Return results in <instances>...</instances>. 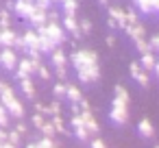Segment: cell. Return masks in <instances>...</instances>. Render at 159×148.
<instances>
[{"label": "cell", "mask_w": 159, "mask_h": 148, "mask_svg": "<svg viewBox=\"0 0 159 148\" xmlns=\"http://www.w3.org/2000/svg\"><path fill=\"white\" fill-rule=\"evenodd\" d=\"M98 2H100V5H109V0H98Z\"/></svg>", "instance_id": "681fc988"}, {"label": "cell", "mask_w": 159, "mask_h": 148, "mask_svg": "<svg viewBox=\"0 0 159 148\" xmlns=\"http://www.w3.org/2000/svg\"><path fill=\"white\" fill-rule=\"evenodd\" d=\"M107 16L118 22V29L124 31V26H126V11H124V9H120V7H109V9H107Z\"/></svg>", "instance_id": "5bb4252c"}, {"label": "cell", "mask_w": 159, "mask_h": 148, "mask_svg": "<svg viewBox=\"0 0 159 148\" xmlns=\"http://www.w3.org/2000/svg\"><path fill=\"white\" fill-rule=\"evenodd\" d=\"M26 148H37V146H35V144H29V146H26Z\"/></svg>", "instance_id": "f907efd6"}, {"label": "cell", "mask_w": 159, "mask_h": 148, "mask_svg": "<svg viewBox=\"0 0 159 148\" xmlns=\"http://www.w3.org/2000/svg\"><path fill=\"white\" fill-rule=\"evenodd\" d=\"M133 44H135V48H137V52H139V55L150 52V44H148V39H137V42H133Z\"/></svg>", "instance_id": "83f0119b"}, {"label": "cell", "mask_w": 159, "mask_h": 148, "mask_svg": "<svg viewBox=\"0 0 159 148\" xmlns=\"http://www.w3.org/2000/svg\"><path fill=\"white\" fill-rule=\"evenodd\" d=\"M18 55L13 48H0V65L5 70H16L18 68Z\"/></svg>", "instance_id": "3957f363"}, {"label": "cell", "mask_w": 159, "mask_h": 148, "mask_svg": "<svg viewBox=\"0 0 159 148\" xmlns=\"http://www.w3.org/2000/svg\"><path fill=\"white\" fill-rule=\"evenodd\" d=\"M39 131H42V135H44V137H48V139H52V137L57 135V131H55V126L50 124V120H48V122H46V124H44V126H42Z\"/></svg>", "instance_id": "f1b7e54d"}, {"label": "cell", "mask_w": 159, "mask_h": 148, "mask_svg": "<svg viewBox=\"0 0 159 148\" xmlns=\"http://www.w3.org/2000/svg\"><path fill=\"white\" fill-rule=\"evenodd\" d=\"M16 131H18V133H20V135H24V133H26V126H24V124H22V122H20V124H18V126H16Z\"/></svg>", "instance_id": "ee69618b"}, {"label": "cell", "mask_w": 159, "mask_h": 148, "mask_svg": "<svg viewBox=\"0 0 159 148\" xmlns=\"http://www.w3.org/2000/svg\"><path fill=\"white\" fill-rule=\"evenodd\" d=\"M7 135H9L7 131H2V128H0V144H5V141H7Z\"/></svg>", "instance_id": "f6af8a7d"}, {"label": "cell", "mask_w": 159, "mask_h": 148, "mask_svg": "<svg viewBox=\"0 0 159 148\" xmlns=\"http://www.w3.org/2000/svg\"><path fill=\"white\" fill-rule=\"evenodd\" d=\"M135 22H139V16H137V11H135V9L126 11V24H135Z\"/></svg>", "instance_id": "d6a6232c"}, {"label": "cell", "mask_w": 159, "mask_h": 148, "mask_svg": "<svg viewBox=\"0 0 159 148\" xmlns=\"http://www.w3.org/2000/svg\"><path fill=\"white\" fill-rule=\"evenodd\" d=\"M20 137H22V135H20L18 131H11V133L7 135V141H9V144H13V146H18V144H20Z\"/></svg>", "instance_id": "e575fe53"}, {"label": "cell", "mask_w": 159, "mask_h": 148, "mask_svg": "<svg viewBox=\"0 0 159 148\" xmlns=\"http://www.w3.org/2000/svg\"><path fill=\"white\" fill-rule=\"evenodd\" d=\"M50 59H52L55 68H68V55H66L61 48H55V50L50 52Z\"/></svg>", "instance_id": "ffe728a7"}, {"label": "cell", "mask_w": 159, "mask_h": 148, "mask_svg": "<svg viewBox=\"0 0 159 148\" xmlns=\"http://www.w3.org/2000/svg\"><path fill=\"white\" fill-rule=\"evenodd\" d=\"M33 2H35V7H39V9H50V5H52V0H33Z\"/></svg>", "instance_id": "ab89813d"}, {"label": "cell", "mask_w": 159, "mask_h": 148, "mask_svg": "<svg viewBox=\"0 0 159 148\" xmlns=\"http://www.w3.org/2000/svg\"><path fill=\"white\" fill-rule=\"evenodd\" d=\"M50 124L55 126V131H57V133H61V135H72V133L66 128V124H63V118H61V115H52V118H50Z\"/></svg>", "instance_id": "603a6c76"}, {"label": "cell", "mask_w": 159, "mask_h": 148, "mask_svg": "<svg viewBox=\"0 0 159 148\" xmlns=\"http://www.w3.org/2000/svg\"><path fill=\"white\" fill-rule=\"evenodd\" d=\"M116 44V37L113 35H107V46H113Z\"/></svg>", "instance_id": "bcb514c9"}, {"label": "cell", "mask_w": 159, "mask_h": 148, "mask_svg": "<svg viewBox=\"0 0 159 148\" xmlns=\"http://www.w3.org/2000/svg\"><path fill=\"white\" fill-rule=\"evenodd\" d=\"M155 148H159V146H155Z\"/></svg>", "instance_id": "db71d44e"}, {"label": "cell", "mask_w": 159, "mask_h": 148, "mask_svg": "<svg viewBox=\"0 0 159 148\" xmlns=\"http://www.w3.org/2000/svg\"><path fill=\"white\" fill-rule=\"evenodd\" d=\"M157 13H159V9H157Z\"/></svg>", "instance_id": "11a10c76"}, {"label": "cell", "mask_w": 159, "mask_h": 148, "mask_svg": "<svg viewBox=\"0 0 159 148\" xmlns=\"http://www.w3.org/2000/svg\"><path fill=\"white\" fill-rule=\"evenodd\" d=\"M7 29H11V13L2 9L0 11V31H7Z\"/></svg>", "instance_id": "4316f807"}, {"label": "cell", "mask_w": 159, "mask_h": 148, "mask_svg": "<svg viewBox=\"0 0 159 148\" xmlns=\"http://www.w3.org/2000/svg\"><path fill=\"white\" fill-rule=\"evenodd\" d=\"M5 109H7V113L9 115H13V118H24V105L20 102V98L16 96L13 100H9L7 105H2Z\"/></svg>", "instance_id": "4fadbf2b"}, {"label": "cell", "mask_w": 159, "mask_h": 148, "mask_svg": "<svg viewBox=\"0 0 159 148\" xmlns=\"http://www.w3.org/2000/svg\"><path fill=\"white\" fill-rule=\"evenodd\" d=\"M20 37H22V42H24V50H26V52H29V50H39V35H37L35 29H26Z\"/></svg>", "instance_id": "5b68a950"}, {"label": "cell", "mask_w": 159, "mask_h": 148, "mask_svg": "<svg viewBox=\"0 0 159 148\" xmlns=\"http://www.w3.org/2000/svg\"><path fill=\"white\" fill-rule=\"evenodd\" d=\"M107 26H109V29H118V22H116L113 18H109V16H107Z\"/></svg>", "instance_id": "7bdbcfd3"}, {"label": "cell", "mask_w": 159, "mask_h": 148, "mask_svg": "<svg viewBox=\"0 0 159 148\" xmlns=\"http://www.w3.org/2000/svg\"><path fill=\"white\" fill-rule=\"evenodd\" d=\"M7 122H9V113H7V109L0 105V126H7Z\"/></svg>", "instance_id": "74e56055"}, {"label": "cell", "mask_w": 159, "mask_h": 148, "mask_svg": "<svg viewBox=\"0 0 159 148\" xmlns=\"http://www.w3.org/2000/svg\"><path fill=\"white\" fill-rule=\"evenodd\" d=\"M66 89H68V83H57L55 87H52V94L57 96V98H66Z\"/></svg>", "instance_id": "4dcf8cb0"}, {"label": "cell", "mask_w": 159, "mask_h": 148, "mask_svg": "<svg viewBox=\"0 0 159 148\" xmlns=\"http://www.w3.org/2000/svg\"><path fill=\"white\" fill-rule=\"evenodd\" d=\"M81 120H83V124H85V128L89 131V135L92 133H98V122H96V118H94V113L89 111V109H85V111H81Z\"/></svg>", "instance_id": "9a60e30c"}, {"label": "cell", "mask_w": 159, "mask_h": 148, "mask_svg": "<svg viewBox=\"0 0 159 148\" xmlns=\"http://www.w3.org/2000/svg\"><path fill=\"white\" fill-rule=\"evenodd\" d=\"M137 133H139L144 139H150V137L155 135V126H152V122H150L148 118H142L139 124H137Z\"/></svg>", "instance_id": "ac0fdd59"}, {"label": "cell", "mask_w": 159, "mask_h": 148, "mask_svg": "<svg viewBox=\"0 0 159 148\" xmlns=\"http://www.w3.org/2000/svg\"><path fill=\"white\" fill-rule=\"evenodd\" d=\"M48 113H50V115H59V113H61V105H59V102H50V105H48Z\"/></svg>", "instance_id": "f35d334b"}, {"label": "cell", "mask_w": 159, "mask_h": 148, "mask_svg": "<svg viewBox=\"0 0 159 148\" xmlns=\"http://www.w3.org/2000/svg\"><path fill=\"white\" fill-rule=\"evenodd\" d=\"M152 72H155V76L159 78V61H157V65H155V70H152Z\"/></svg>", "instance_id": "c3c4849f"}, {"label": "cell", "mask_w": 159, "mask_h": 148, "mask_svg": "<svg viewBox=\"0 0 159 148\" xmlns=\"http://www.w3.org/2000/svg\"><path fill=\"white\" fill-rule=\"evenodd\" d=\"M37 35L48 37L55 46H61V44L66 42V31H63V26H61L59 22H48L46 26H39V29H37Z\"/></svg>", "instance_id": "7a4b0ae2"}, {"label": "cell", "mask_w": 159, "mask_h": 148, "mask_svg": "<svg viewBox=\"0 0 159 148\" xmlns=\"http://www.w3.org/2000/svg\"><path fill=\"white\" fill-rule=\"evenodd\" d=\"M20 83H22V94L26 98H35V85H33V81L31 78H22Z\"/></svg>", "instance_id": "d4e9b609"}, {"label": "cell", "mask_w": 159, "mask_h": 148, "mask_svg": "<svg viewBox=\"0 0 159 148\" xmlns=\"http://www.w3.org/2000/svg\"><path fill=\"white\" fill-rule=\"evenodd\" d=\"M61 9H63V16H76L79 0H63V2H61Z\"/></svg>", "instance_id": "cb8c5ba5"}, {"label": "cell", "mask_w": 159, "mask_h": 148, "mask_svg": "<svg viewBox=\"0 0 159 148\" xmlns=\"http://www.w3.org/2000/svg\"><path fill=\"white\" fill-rule=\"evenodd\" d=\"M129 70H131V76L142 85V87H148V83H150V78H148V72L146 70H142L139 68V61H133L131 65H129Z\"/></svg>", "instance_id": "ba28073f"}, {"label": "cell", "mask_w": 159, "mask_h": 148, "mask_svg": "<svg viewBox=\"0 0 159 148\" xmlns=\"http://www.w3.org/2000/svg\"><path fill=\"white\" fill-rule=\"evenodd\" d=\"M70 124H72V131H74V137H79L81 141H87V139H89V131L85 128V124H83V120H81V113H76V115H72V120H70Z\"/></svg>", "instance_id": "8992f818"}, {"label": "cell", "mask_w": 159, "mask_h": 148, "mask_svg": "<svg viewBox=\"0 0 159 148\" xmlns=\"http://www.w3.org/2000/svg\"><path fill=\"white\" fill-rule=\"evenodd\" d=\"M66 98H68L72 105H79V102L83 100V94H81V89H79L76 85H68V89H66Z\"/></svg>", "instance_id": "7402d4cb"}, {"label": "cell", "mask_w": 159, "mask_h": 148, "mask_svg": "<svg viewBox=\"0 0 159 148\" xmlns=\"http://www.w3.org/2000/svg\"><path fill=\"white\" fill-rule=\"evenodd\" d=\"M92 148H107V144H105L100 137H94V139H92Z\"/></svg>", "instance_id": "b9f144b4"}, {"label": "cell", "mask_w": 159, "mask_h": 148, "mask_svg": "<svg viewBox=\"0 0 159 148\" xmlns=\"http://www.w3.org/2000/svg\"><path fill=\"white\" fill-rule=\"evenodd\" d=\"M33 7H35V2H24V0H16V2H13V11H16V16L22 18V20H29Z\"/></svg>", "instance_id": "7c38bea8"}, {"label": "cell", "mask_w": 159, "mask_h": 148, "mask_svg": "<svg viewBox=\"0 0 159 148\" xmlns=\"http://www.w3.org/2000/svg\"><path fill=\"white\" fill-rule=\"evenodd\" d=\"M111 107H126L129 109V92L124 85H116V92H113V105Z\"/></svg>", "instance_id": "8fae6325"}, {"label": "cell", "mask_w": 159, "mask_h": 148, "mask_svg": "<svg viewBox=\"0 0 159 148\" xmlns=\"http://www.w3.org/2000/svg\"><path fill=\"white\" fill-rule=\"evenodd\" d=\"M37 74H39V78H44V81H48V78H50V70H48L44 63H39V68H37Z\"/></svg>", "instance_id": "836d02e7"}, {"label": "cell", "mask_w": 159, "mask_h": 148, "mask_svg": "<svg viewBox=\"0 0 159 148\" xmlns=\"http://www.w3.org/2000/svg\"><path fill=\"white\" fill-rule=\"evenodd\" d=\"M31 74H35V65L31 59H22L18 61V68H16V76L22 81V78H31Z\"/></svg>", "instance_id": "9c48e42d"}, {"label": "cell", "mask_w": 159, "mask_h": 148, "mask_svg": "<svg viewBox=\"0 0 159 148\" xmlns=\"http://www.w3.org/2000/svg\"><path fill=\"white\" fill-rule=\"evenodd\" d=\"M55 48H59V46H55L48 37H42V35H39V52H48V55H50Z\"/></svg>", "instance_id": "484cf974"}, {"label": "cell", "mask_w": 159, "mask_h": 148, "mask_svg": "<svg viewBox=\"0 0 159 148\" xmlns=\"http://www.w3.org/2000/svg\"><path fill=\"white\" fill-rule=\"evenodd\" d=\"M79 29H81V35H89L92 33V20L89 18H83L79 22Z\"/></svg>", "instance_id": "f546056e"}, {"label": "cell", "mask_w": 159, "mask_h": 148, "mask_svg": "<svg viewBox=\"0 0 159 148\" xmlns=\"http://www.w3.org/2000/svg\"><path fill=\"white\" fill-rule=\"evenodd\" d=\"M57 76L61 83H66V76H68V68H57Z\"/></svg>", "instance_id": "60d3db41"}, {"label": "cell", "mask_w": 159, "mask_h": 148, "mask_svg": "<svg viewBox=\"0 0 159 148\" xmlns=\"http://www.w3.org/2000/svg\"><path fill=\"white\" fill-rule=\"evenodd\" d=\"M124 31H126V35L133 39V42H137V39H144V24L142 22H135V24H126L124 26Z\"/></svg>", "instance_id": "2e32d148"}, {"label": "cell", "mask_w": 159, "mask_h": 148, "mask_svg": "<svg viewBox=\"0 0 159 148\" xmlns=\"http://www.w3.org/2000/svg\"><path fill=\"white\" fill-rule=\"evenodd\" d=\"M29 24L37 31L39 26H46L48 24V11L46 9H39V7H33L31 16H29Z\"/></svg>", "instance_id": "277c9868"}, {"label": "cell", "mask_w": 159, "mask_h": 148, "mask_svg": "<svg viewBox=\"0 0 159 148\" xmlns=\"http://www.w3.org/2000/svg\"><path fill=\"white\" fill-rule=\"evenodd\" d=\"M70 61H72V65H74L76 76H79V81H81V83L92 85V83H96V81L100 78L98 55H96L94 50H89V48H81V50L72 52Z\"/></svg>", "instance_id": "6da1fadb"}, {"label": "cell", "mask_w": 159, "mask_h": 148, "mask_svg": "<svg viewBox=\"0 0 159 148\" xmlns=\"http://www.w3.org/2000/svg\"><path fill=\"white\" fill-rule=\"evenodd\" d=\"M0 148H18V146H13V144H9V141H5V144L0 146Z\"/></svg>", "instance_id": "7dc6e473"}, {"label": "cell", "mask_w": 159, "mask_h": 148, "mask_svg": "<svg viewBox=\"0 0 159 148\" xmlns=\"http://www.w3.org/2000/svg\"><path fill=\"white\" fill-rule=\"evenodd\" d=\"M0 33H2V31H0Z\"/></svg>", "instance_id": "9f6ffc18"}, {"label": "cell", "mask_w": 159, "mask_h": 148, "mask_svg": "<svg viewBox=\"0 0 159 148\" xmlns=\"http://www.w3.org/2000/svg\"><path fill=\"white\" fill-rule=\"evenodd\" d=\"M133 2H137V0H133Z\"/></svg>", "instance_id": "f5cc1de1"}, {"label": "cell", "mask_w": 159, "mask_h": 148, "mask_svg": "<svg viewBox=\"0 0 159 148\" xmlns=\"http://www.w3.org/2000/svg\"><path fill=\"white\" fill-rule=\"evenodd\" d=\"M109 120H111L116 126H124V124L129 122V109H126V107H111Z\"/></svg>", "instance_id": "52a82bcc"}, {"label": "cell", "mask_w": 159, "mask_h": 148, "mask_svg": "<svg viewBox=\"0 0 159 148\" xmlns=\"http://www.w3.org/2000/svg\"><path fill=\"white\" fill-rule=\"evenodd\" d=\"M63 31L66 33H72V37L74 39H79L81 37V29H79V20L74 18V16H63Z\"/></svg>", "instance_id": "30bf717a"}, {"label": "cell", "mask_w": 159, "mask_h": 148, "mask_svg": "<svg viewBox=\"0 0 159 148\" xmlns=\"http://www.w3.org/2000/svg\"><path fill=\"white\" fill-rule=\"evenodd\" d=\"M46 122H48V120H46V118H44L42 113H35V115H33V124H35L37 128H42V126H44Z\"/></svg>", "instance_id": "d590c367"}, {"label": "cell", "mask_w": 159, "mask_h": 148, "mask_svg": "<svg viewBox=\"0 0 159 148\" xmlns=\"http://www.w3.org/2000/svg\"><path fill=\"white\" fill-rule=\"evenodd\" d=\"M24 2H33V0H24Z\"/></svg>", "instance_id": "816d5d0a"}, {"label": "cell", "mask_w": 159, "mask_h": 148, "mask_svg": "<svg viewBox=\"0 0 159 148\" xmlns=\"http://www.w3.org/2000/svg\"><path fill=\"white\" fill-rule=\"evenodd\" d=\"M155 65H157V57H155L152 52H146V55H142V57H139V68H142V70L152 72V70H155Z\"/></svg>", "instance_id": "44dd1931"}, {"label": "cell", "mask_w": 159, "mask_h": 148, "mask_svg": "<svg viewBox=\"0 0 159 148\" xmlns=\"http://www.w3.org/2000/svg\"><path fill=\"white\" fill-rule=\"evenodd\" d=\"M16 39H18V33L13 29H7L0 33V48H13L16 46Z\"/></svg>", "instance_id": "e0dca14e"}, {"label": "cell", "mask_w": 159, "mask_h": 148, "mask_svg": "<svg viewBox=\"0 0 159 148\" xmlns=\"http://www.w3.org/2000/svg\"><path fill=\"white\" fill-rule=\"evenodd\" d=\"M13 98H16L13 87H11L9 83H5V81H0V105H7V102L13 100Z\"/></svg>", "instance_id": "d6986e66"}, {"label": "cell", "mask_w": 159, "mask_h": 148, "mask_svg": "<svg viewBox=\"0 0 159 148\" xmlns=\"http://www.w3.org/2000/svg\"><path fill=\"white\" fill-rule=\"evenodd\" d=\"M37 148H55V144H52V139H48V137H42L37 144H35Z\"/></svg>", "instance_id": "8d00e7d4"}, {"label": "cell", "mask_w": 159, "mask_h": 148, "mask_svg": "<svg viewBox=\"0 0 159 148\" xmlns=\"http://www.w3.org/2000/svg\"><path fill=\"white\" fill-rule=\"evenodd\" d=\"M148 44H150V52L155 55V52H159V33L157 35H152L150 39H148Z\"/></svg>", "instance_id": "1f68e13d"}]
</instances>
